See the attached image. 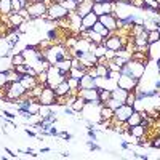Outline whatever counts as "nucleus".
<instances>
[{
  "instance_id": "obj_1",
  "label": "nucleus",
  "mask_w": 160,
  "mask_h": 160,
  "mask_svg": "<svg viewBox=\"0 0 160 160\" xmlns=\"http://www.w3.org/2000/svg\"><path fill=\"white\" fill-rule=\"evenodd\" d=\"M69 78V72H62L55 64H50L47 69V85L51 88H56L61 82Z\"/></svg>"
},
{
  "instance_id": "obj_2",
  "label": "nucleus",
  "mask_w": 160,
  "mask_h": 160,
  "mask_svg": "<svg viewBox=\"0 0 160 160\" xmlns=\"http://www.w3.org/2000/svg\"><path fill=\"white\" fill-rule=\"evenodd\" d=\"M144 71H146V62L130 59V61L123 66V68H122L120 74H125V75H130V77H133V78L141 80V77L144 75Z\"/></svg>"
},
{
  "instance_id": "obj_3",
  "label": "nucleus",
  "mask_w": 160,
  "mask_h": 160,
  "mask_svg": "<svg viewBox=\"0 0 160 160\" xmlns=\"http://www.w3.org/2000/svg\"><path fill=\"white\" fill-rule=\"evenodd\" d=\"M26 93H28V90L22 87L21 82H10L5 87V101H8V102L18 101L22 96H26Z\"/></svg>"
},
{
  "instance_id": "obj_4",
  "label": "nucleus",
  "mask_w": 160,
  "mask_h": 160,
  "mask_svg": "<svg viewBox=\"0 0 160 160\" xmlns=\"http://www.w3.org/2000/svg\"><path fill=\"white\" fill-rule=\"evenodd\" d=\"M26 10H28L29 19H37V18H43L47 16V10L48 5L43 2H37V0H31V2L26 5Z\"/></svg>"
},
{
  "instance_id": "obj_5",
  "label": "nucleus",
  "mask_w": 160,
  "mask_h": 160,
  "mask_svg": "<svg viewBox=\"0 0 160 160\" xmlns=\"http://www.w3.org/2000/svg\"><path fill=\"white\" fill-rule=\"evenodd\" d=\"M68 15H69V11L61 5V2H59V3H51V5H48V10H47V18H48V19L58 22V21L66 19V18H68Z\"/></svg>"
},
{
  "instance_id": "obj_6",
  "label": "nucleus",
  "mask_w": 160,
  "mask_h": 160,
  "mask_svg": "<svg viewBox=\"0 0 160 160\" xmlns=\"http://www.w3.org/2000/svg\"><path fill=\"white\" fill-rule=\"evenodd\" d=\"M133 112H135V108L123 102L122 106H120V108H117V109L114 111L112 122H114V123H118V125H122V123H125L127 120L130 118V115H131Z\"/></svg>"
},
{
  "instance_id": "obj_7",
  "label": "nucleus",
  "mask_w": 160,
  "mask_h": 160,
  "mask_svg": "<svg viewBox=\"0 0 160 160\" xmlns=\"http://www.w3.org/2000/svg\"><path fill=\"white\" fill-rule=\"evenodd\" d=\"M102 43L106 45V48L111 50V51H118V50H122V48H125L128 45L127 43V38L123 35H118V34H115V35L111 34L109 37L104 38Z\"/></svg>"
},
{
  "instance_id": "obj_8",
  "label": "nucleus",
  "mask_w": 160,
  "mask_h": 160,
  "mask_svg": "<svg viewBox=\"0 0 160 160\" xmlns=\"http://www.w3.org/2000/svg\"><path fill=\"white\" fill-rule=\"evenodd\" d=\"M37 101L43 106H53L56 102V93H55V88H51L48 85H45L40 91V95L37 96Z\"/></svg>"
},
{
  "instance_id": "obj_9",
  "label": "nucleus",
  "mask_w": 160,
  "mask_h": 160,
  "mask_svg": "<svg viewBox=\"0 0 160 160\" xmlns=\"http://www.w3.org/2000/svg\"><path fill=\"white\" fill-rule=\"evenodd\" d=\"M139 85V80L138 78H133L130 75H125V74H120L118 80H117V87L123 88L127 91H135Z\"/></svg>"
},
{
  "instance_id": "obj_10",
  "label": "nucleus",
  "mask_w": 160,
  "mask_h": 160,
  "mask_svg": "<svg viewBox=\"0 0 160 160\" xmlns=\"http://www.w3.org/2000/svg\"><path fill=\"white\" fill-rule=\"evenodd\" d=\"M78 96H82L87 102H98L99 101V91L98 88H80L77 91Z\"/></svg>"
},
{
  "instance_id": "obj_11",
  "label": "nucleus",
  "mask_w": 160,
  "mask_h": 160,
  "mask_svg": "<svg viewBox=\"0 0 160 160\" xmlns=\"http://www.w3.org/2000/svg\"><path fill=\"white\" fill-rule=\"evenodd\" d=\"M99 22L104 26L106 29H109L111 32H115V31L118 29L117 16H115V15H101V16H99Z\"/></svg>"
},
{
  "instance_id": "obj_12",
  "label": "nucleus",
  "mask_w": 160,
  "mask_h": 160,
  "mask_svg": "<svg viewBox=\"0 0 160 160\" xmlns=\"http://www.w3.org/2000/svg\"><path fill=\"white\" fill-rule=\"evenodd\" d=\"M80 88H98V82H96V77H93L91 74H83L78 80V90Z\"/></svg>"
},
{
  "instance_id": "obj_13",
  "label": "nucleus",
  "mask_w": 160,
  "mask_h": 160,
  "mask_svg": "<svg viewBox=\"0 0 160 160\" xmlns=\"http://www.w3.org/2000/svg\"><path fill=\"white\" fill-rule=\"evenodd\" d=\"M98 19H99V16L95 15L93 11L88 13L87 16L82 18V29H80V31H90V29H93V26L98 22Z\"/></svg>"
},
{
  "instance_id": "obj_14",
  "label": "nucleus",
  "mask_w": 160,
  "mask_h": 160,
  "mask_svg": "<svg viewBox=\"0 0 160 160\" xmlns=\"http://www.w3.org/2000/svg\"><path fill=\"white\" fill-rule=\"evenodd\" d=\"M19 82L22 83V87L28 90V91H31V90H34L37 85H38V80H37V77H34V75H29V74H24V75H21V80Z\"/></svg>"
},
{
  "instance_id": "obj_15",
  "label": "nucleus",
  "mask_w": 160,
  "mask_h": 160,
  "mask_svg": "<svg viewBox=\"0 0 160 160\" xmlns=\"http://www.w3.org/2000/svg\"><path fill=\"white\" fill-rule=\"evenodd\" d=\"M148 56H149V61H158L160 59V40L154 43H149L148 47Z\"/></svg>"
},
{
  "instance_id": "obj_16",
  "label": "nucleus",
  "mask_w": 160,
  "mask_h": 160,
  "mask_svg": "<svg viewBox=\"0 0 160 160\" xmlns=\"http://www.w3.org/2000/svg\"><path fill=\"white\" fill-rule=\"evenodd\" d=\"M68 21H69V26H68V28L75 29V31L80 32V29H82V18H80L75 11H71L69 15H68Z\"/></svg>"
},
{
  "instance_id": "obj_17",
  "label": "nucleus",
  "mask_w": 160,
  "mask_h": 160,
  "mask_svg": "<svg viewBox=\"0 0 160 160\" xmlns=\"http://www.w3.org/2000/svg\"><path fill=\"white\" fill-rule=\"evenodd\" d=\"M7 18H8L10 26H11L13 29H19L24 22H28V21H26V18H24V16H21L19 13H11V15H10V16H7Z\"/></svg>"
},
{
  "instance_id": "obj_18",
  "label": "nucleus",
  "mask_w": 160,
  "mask_h": 160,
  "mask_svg": "<svg viewBox=\"0 0 160 160\" xmlns=\"http://www.w3.org/2000/svg\"><path fill=\"white\" fill-rule=\"evenodd\" d=\"M91 8H93V0H85V2H82V3H78V7H77V10H75V13L80 16V18H83V16H87L88 13H91Z\"/></svg>"
},
{
  "instance_id": "obj_19",
  "label": "nucleus",
  "mask_w": 160,
  "mask_h": 160,
  "mask_svg": "<svg viewBox=\"0 0 160 160\" xmlns=\"http://www.w3.org/2000/svg\"><path fill=\"white\" fill-rule=\"evenodd\" d=\"M146 131H148V128H146L144 125H135V127H128V135L133 136L135 139H139L146 135Z\"/></svg>"
},
{
  "instance_id": "obj_20",
  "label": "nucleus",
  "mask_w": 160,
  "mask_h": 160,
  "mask_svg": "<svg viewBox=\"0 0 160 160\" xmlns=\"http://www.w3.org/2000/svg\"><path fill=\"white\" fill-rule=\"evenodd\" d=\"M55 93H56V98H59V96L71 95V93H74V91L71 90V85H69L68 80H64V82H61V83L55 88Z\"/></svg>"
},
{
  "instance_id": "obj_21",
  "label": "nucleus",
  "mask_w": 160,
  "mask_h": 160,
  "mask_svg": "<svg viewBox=\"0 0 160 160\" xmlns=\"http://www.w3.org/2000/svg\"><path fill=\"white\" fill-rule=\"evenodd\" d=\"M128 93H130V91H127V90H123V88H120V87H117V85H115V88L111 90L112 98L118 99L120 102H125V99H127V96H128Z\"/></svg>"
},
{
  "instance_id": "obj_22",
  "label": "nucleus",
  "mask_w": 160,
  "mask_h": 160,
  "mask_svg": "<svg viewBox=\"0 0 160 160\" xmlns=\"http://www.w3.org/2000/svg\"><path fill=\"white\" fill-rule=\"evenodd\" d=\"M142 117H144V114L142 112H139V111H135L131 115H130V118L127 120V125L128 127H135V125H139L141 122H142Z\"/></svg>"
},
{
  "instance_id": "obj_23",
  "label": "nucleus",
  "mask_w": 160,
  "mask_h": 160,
  "mask_svg": "<svg viewBox=\"0 0 160 160\" xmlns=\"http://www.w3.org/2000/svg\"><path fill=\"white\" fill-rule=\"evenodd\" d=\"M85 106H87V101L82 98V96H75V99L72 101V104H71V108L75 111V112H83V109H85Z\"/></svg>"
},
{
  "instance_id": "obj_24",
  "label": "nucleus",
  "mask_w": 160,
  "mask_h": 160,
  "mask_svg": "<svg viewBox=\"0 0 160 160\" xmlns=\"http://www.w3.org/2000/svg\"><path fill=\"white\" fill-rule=\"evenodd\" d=\"M13 13L11 0H0V15L2 16H10Z\"/></svg>"
},
{
  "instance_id": "obj_25",
  "label": "nucleus",
  "mask_w": 160,
  "mask_h": 160,
  "mask_svg": "<svg viewBox=\"0 0 160 160\" xmlns=\"http://www.w3.org/2000/svg\"><path fill=\"white\" fill-rule=\"evenodd\" d=\"M114 117V111L108 106H101V122H106V123H111V120Z\"/></svg>"
},
{
  "instance_id": "obj_26",
  "label": "nucleus",
  "mask_w": 160,
  "mask_h": 160,
  "mask_svg": "<svg viewBox=\"0 0 160 160\" xmlns=\"http://www.w3.org/2000/svg\"><path fill=\"white\" fill-rule=\"evenodd\" d=\"M11 64H13V68H16V66H21V64H26V58L21 51L18 53H13L11 55Z\"/></svg>"
},
{
  "instance_id": "obj_27",
  "label": "nucleus",
  "mask_w": 160,
  "mask_h": 160,
  "mask_svg": "<svg viewBox=\"0 0 160 160\" xmlns=\"http://www.w3.org/2000/svg\"><path fill=\"white\" fill-rule=\"evenodd\" d=\"M98 91H99V102L102 104V106H106V102H108L109 99H111V90L109 88H98Z\"/></svg>"
},
{
  "instance_id": "obj_28",
  "label": "nucleus",
  "mask_w": 160,
  "mask_h": 160,
  "mask_svg": "<svg viewBox=\"0 0 160 160\" xmlns=\"http://www.w3.org/2000/svg\"><path fill=\"white\" fill-rule=\"evenodd\" d=\"M55 66H56V68H59L62 72H69V71H71V68H72V59L66 58V59H62V61L56 62Z\"/></svg>"
},
{
  "instance_id": "obj_29",
  "label": "nucleus",
  "mask_w": 160,
  "mask_h": 160,
  "mask_svg": "<svg viewBox=\"0 0 160 160\" xmlns=\"http://www.w3.org/2000/svg\"><path fill=\"white\" fill-rule=\"evenodd\" d=\"M61 5L68 10L69 13H71V11H75L77 7H78V3L75 2V0H61Z\"/></svg>"
},
{
  "instance_id": "obj_30",
  "label": "nucleus",
  "mask_w": 160,
  "mask_h": 160,
  "mask_svg": "<svg viewBox=\"0 0 160 160\" xmlns=\"http://www.w3.org/2000/svg\"><path fill=\"white\" fill-rule=\"evenodd\" d=\"M106 53H108V48H106V45H104V43L96 45V48L93 50V55H95L98 59H99V58H102V56H106Z\"/></svg>"
},
{
  "instance_id": "obj_31",
  "label": "nucleus",
  "mask_w": 160,
  "mask_h": 160,
  "mask_svg": "<svg viewBox=\"0 0 160 160\" xmlns=\"http://www.w3.org/2000/svg\"><path fill=\"white\" fill-rule=\"evenodd\" d=\"M160 40V29H154V31H149L148 32V42L149 43H154Z\"/></svg>"
},
{
  "instance_id": "obj_32",
  "label": "nucleus",
  "mask_w": 160,
  "mask_h": 160,
  "mask_svg": "<svg viewBox=\"0 0 160 160\" xmlns=\"http://www.w3.org/2000/svg\"><path fill=\"white\" fill-rule=\"evenodd\" d=\"M8 83H10L8 71H0V88H5Z\"/></svg>"
},
{
  "instance_id": "obj_33",
  "label": "nucleus",
  "mask_w": 160,
  "mask_h": 160,
  "mask_svg": "<svg viewBox=\"0 0 160 160\" xmlns=\"http://www.w3.org/2000/svg\"><path fill=\"white\" fill-rule=\"evenodd\" d=\"M50 114H53V111H51V106H43V104H40V111H38V115L40 117H48Z\"/></svg>"
},
{
  "instance_id": "obj_34",
  "label": "nucleus",
  "mask_w": 160,
  "mask_h": 160,
  "mask_svg": "<svg viewBox=\"0 0 160 160\" xmlns=\"http://www.w3.org/2000/svg\"><path fill=\"white\" fill-rule=\"evenodd\" d=\"M11 7H13V13H18L22 8H26V5L22 3V0H11Z\"/></svg>"
},
{
  "instance_id": "obj_35",
  "label": "nucleus",
  "mask_w": 160,
  "mask_h": 160,
  "mask_svg": "<svg viewBox=\"0 0 160 160\" xmlns=\"http://www.w3.org/2000/svg\"><path fill=\"white\" fill-rule=\"evenodd\" d=\"M122 104H123V102H120L118 99H115V98H112V96H111V99H109L108 102H106V106H108V108H111L112 111H115L117 108H120Z\"/></svg>"
},
{
  "instance_id": "obj_36",
  "label": "nucleus",
  "mask_w": 160,
  "mask_h": 160,
  "mask_svg": "<svg viewBox=\"0 0 160 160\" xmlns=\"http://www.w3.org/2000/svg\"><path fill=\"white\" fill-rule=\"evenodd\" d=\"M91 11L95 13V15H98V16L104 15V10H102V3H99V2H93V8H91Z\"/></svg>"
},
{
  "instance_id": "obj_37",
  "label": "nucleus",
  "mask_w": 160,
  "mask_h": 160,
  "mask_svg": "<svg viewBox=\"0 0 160 160\" xmlns=\"http://www.w3.org/2000/svg\"><path fill=\"white\" fill-rule=\"evenodd\" d=\"M135 102H136V93H135V91H130L128 96H127V99H125V104L135 106Z\"/></svg>"
},
{
  "instance_id": "obj_38",
  "label": "nucleus",
  "mask_w": 160,
  "mask_h": 160,
  "mask_svg": "<svg viewBox=\"0 0 160 160\" xmlns=\"http://www.w3.org/2000/svg\"><path fill=\"white\" fill-rule=\"evenodd\" d=\"M58 34H59V29H50L47 32V37H48L50 42H55V40L58 38Z\"/></svg>"
},
{
  "instance_id": "obj_39",
  "label": "nucleus",
  "mask_w": 160,
  "mask_h": 160,
  "mask_svg": "<svg viewBox=\"0 0 160 160\" xmlns=\"http://www.w3.org/2000/svg\"><path fill=\"white\" fill-rule=\"evenodd\" d=\"M82 75H83V72H82V71H78V69H75V68H71V71H69V77L80 80V77H82Z\"/></svg>"
},
{
  "instance_id": "obj_40",
  "label": "nucleus",
  "mask_w": 160,
  "mask_h": 160,
  "mask_svg": "<svg viewBox=\"0 0 160 160\" xmlns=\"http://www.w3.org/2000/svg\"><path fill=\"white\" fill-rule=\"evenodd\" d=\"M87 144H88V148H90V151L93 152V151H102V148H101V146H98L95 141H93V139H90V141H87Z\"/></svg>"
},
{
  "instance_id": "obj_41",
  "label": "nucleus",
  "mask_w": 160,
  "mask_h": 160,
  "mask_svg": "<svg viewBox=\"0 0 160 160\" xmlns=\"http://www.w3.org/2000/svg\"><path fill=\"white\" fill-rule=\"evenodd\" d=\"M2 115H5V117H7V118H10V120H15V118H16V114H15V112L7 111V109H3V111H2Z\"/></svg>"
},
{
  "instance_id": "obj_42",
  "label": "nucleus",
  "mask_w": 160,
  "mask_h": 160,
  "mask_svg": "<svg viewBox=\"0 0 160 160\" xmlns=\"http://www.w3.org/2000/svg\"><path fill=\"white\" fill-rule=\"evenodd\" d=\"M58 136L62 138V139H66V141H71V139H72V135H71V133H68V131H61V133H58Z\"/></svg>"
},
{
  "instance_id": "obj_43",
  "label": "nucleus",
  "mask_w": 160,
  "mask_h": 160,
  "mask_svg": "<svg viewBox=\"0 0 160 160\" xmlns=\"http://www.w3.org/2000/svg\"><path fill=\"white\" fill-rule=\"evenodd\" d=\"M87 135H88V138H90V139H93V141H96V133H95V130H93V128H88V131H87Z\"/></svg>"
},
{
  "instance_id": "obj_44",
  "label": "nucleus",
  "mask_w": 160,
  "mask_h": 160,
  "mask_svg": "<svg viewBox=\"0 0 160 160\" xmlns=\"http://www.w3.org/2000/svg\"><path fill=\"white\" fill-rule=\"evenodd\" d=\"M24 133H26L28 136H32V138H35V136H37V133H35V131H32V130H29V128H26V130H24Z\"/></svg>"
},
{
  "instance_id": "obj_45",
  "label": "nucleus",
  "mask_w": 160,
  "mask_h": 160,
  "mask_svg": "<svg viewBox=\"0 0 160 160\" xmlns=\"http://www.w3.org/2000/svg\"><path fill=\"white\" fill-rule=\"evenodd\" d=\"M48 133H50L51 136H58V133H59V131H58V130H56L55 127H51V128L48 130Z\"/></svg>"
},
{
  "instance_id": "obj_46",
  "label": "nucleus",
  "mask_w": 160,
  "mask_h": 160,
  "mask_svg": "<svg viewBox=\"0 0 160 160\" xmlns=\"http://www.w3.org/2000/svg\"><path fill=\"white\" fill-rule=\"evenodd\" d=\"M133 157H135V158H139V160H148V158H149L148 155H142V154H135Z\"/></svg>"
},
{
  "instance_id": "obj_47",
  "label": "nucleus",
  "mask_w": 160,
  "mask_h": 160,
  "mask_svg": "<svg viewBox=\"0 0 160 160\" xmlns=\"http://www.w3.org/2000/svg\"><path fill=\"white\" fill-rule=\"evenodd\" d=\"M120 146H122V149H128L130 148V142L128 141H122V144H120Z\"/></svg>"
},
{
  "instance_id": "obj_48",
  "label": "nucleus",
  "mask_w": 160,
  "mask_h": 160,
  "mask_svg": "<svg viewBox=\"0 0 160 160\" xmlns=\"http://www.w3.org/2000/svg\"><path fill=\"white\" fill-rule=\"evenodd\" d=\"M154 88L160 91V80H155V83H154Z\"/></svg>"
},
{
  "instance_id": "obj_49",
  "label": "nucleus",
  "mask_w": 160,
  "mask_h": 160,
  "mask_svg": "<svg viewBox=\"0 0 160 160\" xmlns=\"http://www.w3.org/2000/svg\"><path fill=\"white\" fill-rule=\"evenodd\" d=\"M5 152H7V154H10V157H16V154H13V152H11L8 148H5Z\"/></svg>"
},
{
  "instance_id": "obj_50",
  "label": "nucleus",
  "mask_w": 160,
  "mask_h": 160,
  "mask_svg": "<svg viewBox=\"0 0 160 160\" xmlns=\"http://www.w3.org/2000/svg\"><path fill=\"white\" fill-rule=\"evenodd\" d=\"M51 149L50 148H42V149H40V152H42V154H45V152H50Z\"/></svg>"
},
{
  "instance_id": "obj_51",
  "label": "nucleus",
  "mask_w": 160,
  "mask_h": 160,
  "mask_svg": "<svg viewBox=\"0 0 160 160\" xmlns=\"http://www.w3.org/2000/svg\"><path fill=\"white\" fill-rule=\"evenodd\" d=\"M61 157H69V152H61Z\"/></svg>"
},
{
  "instance_id": "obj_52",
  "label": "nucleus",
  "mask_w": 160,
  "mask_h": 160,
  "mask_svg": "<svg viewBox=\"0 0 160 160\" xmlns=\"http://www.w3.org/2000/svg\"><path fill=\"white\" fill-rule=\"evenodd\" d=\"M93 2H99V3H102V2H108V0H93Z\"/></svg>"
},
{
  "instance_id": "obj_53",
  "label": "nucleus",
  "mask_w": 160,
  "mask_h": 160,
  "mask_svg": "<svg viewBox=\"0 0 160 160\" xmlns=\"http://www.w3.org/2000/svg\"><path fill=\"white\" fill-rule=\"evenodd\" d=\"M75 2H77V3H82V2H85V0H75Z\"/></svg>"
}]
</instances>
